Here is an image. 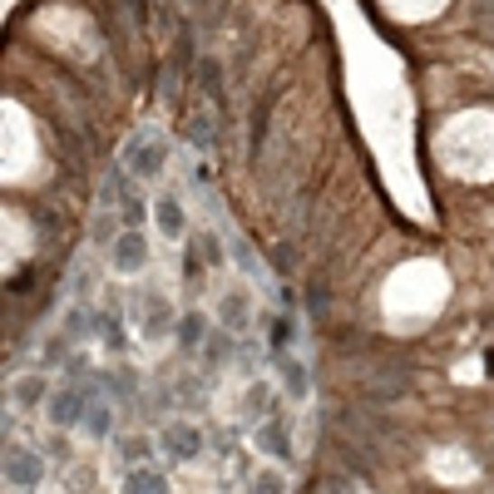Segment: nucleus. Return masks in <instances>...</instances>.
Returning a JSON list of instances; mask_svg holds the SVG:
<instances>
[{
	"mask_svg": "<svg viewBox=\"0 0 494 494\" xmlns=\"http://www.w3.org/2000/svg\"><path fill=\"white\" fill-rule=\"evenodd\" d=\"M119 213H124V223H134V228H139V218H144V193H139V188H119Z\"/></svg>",
	"mask_w": 494,
	"mask_h": 494,
	"instance_id": "19",
	"label": "nucleus"
},
{
	"mask_svg": "<svg viewBox=\"0 0 494 494\" xmlns=\"http://www.w3.org/2000/svg\"><path fill=\"white\" fill-rule=\"evenodd\" d=\"M89 386H79V376L75 381H65V386H55L50 391V401H45V411H50V425L55 430H70V425H79L84 411H89Z\"/></svg>",
	"mask_w": 494,
	"mask_h": 494,
	"instance_id": "1",
	"label": "nucleus"
},
{
	"mask_svg": "<svg viewBox=\"0 0 494 494\" xmlns=\"http://www.w3.org/2000/svg\"><path fill=\"white\" fill-rule=\"evenodd\" d=\"M89 331H94V312H84L79 297H75V307L65 312V341H84Z\"/></svg>",
	"mask_w": 494,
	"mask_h": 494,
	"instance_id": "17",
	"label": "nucleus"
},
{
	"mask_svg": "<svg viewBox=\"0 0 494 494\" xmlns=\"http://www.w3.org/2000/svg\"><path fill=\"white\" fill-rule=\"evenodd\" d=\"M252 489H262V494H272V489H287V480L277 475V470H262L257 480H252Z\"/></svg>",
	"mask_w": 494,
	"mask_h": 494,
	"instance_id": "21",
	"label": "nucleus"
},
{
	"mask_svg": "<svg viewBox=\"0 0 494 494\" xmlns=\"http://www.w3.org/2000/svg\"><path fill=\"white\" fill-rule=\"evenodd\" d=\"M213 327H218V322H213ZM213 327H208L203 312H188V317L178 322V341H183L188 351H203V341H208V331H213Z\"/></svg>",
	"mask_w": 494,
	"mask_h": 494,
	"instance_id": "14",
	"label": "nucleus"
},
{
	"mask_svg": "<svg viewBox=\"0 0 494 494\" xmlns=\"http://www.w3.org/2000/svg\"><path fill=\"white\" fill-rule=\"evenodd\" d=\"M104 346H109V351H124V331H119V322H104Z\"/></svg>",
	"mask_w": 494,
	"mask_h": 494,
	"instance_id": "22",
	"label": "nucleus"
},
{
	"mask_svg": "<svg viewBox=\"0 0 494 494\" xmlns=\"http://www.w3.org/2000/svg\"><path fill=\"white\" fill-rule=\"evenodd\" d=\"M193 144H213V124H208V119L193 124Z\"/></svg>",
	"mask_w": 494,
	"mask_h": 494,
	"instance_id": "23",
	"label": "nucleus"
},
{
	"mask_svg": "<svg viewBox=\"0 0 494 494\" xmlns=\"http://www.w3.org/2000/svg\"><path fill=\"white\" fill-rule=\"evenodd\" d=\"M267 401H272V391H267V386H247V391H243V415H252V420H262V415H267Z\"/></svg>",
	"mask_w": 494,
	"mask_h": 494,
	"instance_id": "18",
	"label": "nucleus"
},
{
	"mask_svg": "<svg viewBox=\"0 0 494 494\" xmlns=\"http://www.w3.org/2000/svg\"><path fill=\"white\" fill-rule=\"evenodd\" d=\"M159 440H163L168 460H198V455H203V445H208V440H203V430H198L193 420H183V415H173V420H168Z\"/></svg>",
	"mask_w": 494,
	"mask_h": 494,
	"instance_id": "4",
	"label": "nucleus"
},
{
	"mask_svg": "<svg viewBox=\"0 0 494 494\" xmlns=\"http://www.w3.org/2000/svg\"><path fill=\"white\" fill-rule=\"evenodd\" d=\"M247 322H252V297H247V287H228L223 297H218V327L243 331Z\"/></svg>",
	"mask_w": 494,
	"mask_h": 494,
	"instance_id": "7",
	"label": "nucleus"
},
{
	"mask_svg": "<svg viewBox=\"0 0 494 494\" xmlns=\"http://www.w3.org/2000/svg\"><path fill=\"white\" fill-rule=\"evenodd\" d=\"M163 159H168V149L159 139H154L149 129H139L129 144H124V163L134 168L139 178H154V173H163Z\"/></svg>",
	"mask_w": 494,
	"mask_h": 494,
	"instance_id": "3",
	"label": "nucleus"
},
{
	"mask_svg": "<svg viewBox=\"0 0 494 494\" xmlns=\"http://www.w3.org/2000/svg\"><path fill=\"white\" fill-rule=\"evenodd\" d=\"M79 425H84V435H89L94 445H104V440L114 435V405L104 401L99 391H94V396H89V411H84V420H79Z\"/></svg>",
	"mask_w": 494,
	"mask_h": 494,
	"instance_id": "9",
	"label": "nucleus"
},
{
	"mask_svg": "<svg viewBox=\"0 0 494 494\" xmlns=\"http://www.w3.org/2000/svg\"><path fill=\"white\" fill-rule=\"evenodd\" d=\"M252 445H257L267 460H277V465H282V460H292V430L282 425L277 415H262L257 425H252Z\"/></svg>",
	"mask_w": 494,
	"mask_h": 494,
	"instance_id": "6",
	"label": "nucleus"
},
{
	"mask_svg": "<svg viewBox=\"0 0 494 494\" xmlns=\"http://www.w3.org/2000/svg\"><path fill=\"white\" fill-rule=\"evenodd\" d=\"M149 455H154V440H149V435H139V430L119 440V460H124V470H129V465H149Z\"/></svg>",
	"mask_w": 494,
	"mask_h": 494,
	"instance_id": "16",
	"label": "nucleus"
},
{
	"mask_svg": "<svg viewBox=\"0 0 494 494\" xmlns=\"http://www.w3.org/2000/svg\"><path fill=\"white\" fill-rule=\"evenodd\" d=\"M168 327H173V312H168L163 292H149V297H144V336H149V341H163Z\"/></svg>",
	"mask_w": 494,
	"mask_h": 494,
	"instance_id": "11",
	"label": "nucleus"
},
{
	"mask_svg": "<svg viewBox=\"0 0 494 494\" xmlns=\"http://www.w3.org/2000/svg\"><path fill=\"white\" fill-rule=\"evenodd\" d=\"M109 262H114V272L119 277H139L144 267H149V238L139 233V228H124L119 238H114V247H109Z\"/></svg>",
	"mask_w": 494,
	"mask_h": 494,
	"instance_id": "2",
	"label": "nucleus"
},
{
	"mask_svg": "<svg viewBox=\"0 0 494 494\" xmlns=\"http://www.w3.org/2000/svg\"><path fill=\"white\" fill-rule=\"evenodd\" d=\"M480 5V15H494V0H475Z\"/></svg>",
	"mask_w": 494,
	"mask_h": 494,
	"instance_id": "24",
	"label": "nucleus"
},
{
	"mask_svg": "<svg viewBox=\"0 0 494 494\" xmlns=\"http://www.w3.org/2000/svg\"><path fill=\"white\" fill-rule=\"evenodd\" d=\"M40 480H45V460L30 445H10L5 450V485L10 489H35Z\"/></svg>",
	"mask_w": 494,
	"mask_h": 494,
	"instance_id": "5",
	"label": "nucleus"
},
{
	"mask_svg": "<svg viewBox=\"0 0 494 494\" xmlns=\"http://www.w3.org/2000/svg\"><path fill=\"white\" fill-rule=\"evenodd\" d=\"M154 223H159V233L168 238V243H183V238H188V213H183V203L168 198V193L154 203Z\"/></svg>",
	"mask_w": 494,
	"mask_h": 494,
	"instance_id": "8",
	"label": "nucleus"
},
{
	"mask_svg": "<svg viewBox=\"0 0 494 494\" xmlns=\"http://www.w3.org/2000/svg\"><path fill=\"white\" fill-rule=\"evenodd\" d=\"M292 336H297V322H292V317L272 322V346H277V351H282V346H292Z\"/></svg>",
	"mask_w": 494,
	"mask_h": 494,
	"instance_id": "20",
	"label": "nucleus"
},
{
	"mask_svg": "<svg viewBox=\"0 0 494 494\" xmlns=\"http://www.w3.org/2000/svg\"><path fill=\"white\" fill-rule=\"evenodd\" d=\"M277 381H282V391H287L297 405L312 396V376H307V366H302L297 356H282V361H277Z\"/></svg>",
	"mask_w": 494,
	"mask_h": 494,
	"instance_id": "10",
	"label": "nucleus"
},
{
	"mask_svg": "<svg viewBox=\"0 0 494 494\" xmlns=\"http://www.w3.org/2000/svg\"><path fill=\"white\" fill-rule=\"evenodd\" d=\"M228 327H218V331H208V341H203V361H208V371H218V366H228L233 361V346H228Z\"/></svg>",
	"mask_w": 494,
	"mask_h": 494,
	"instance_id": "15",
	"label": "nucleus"
},
{
	"mask_svg": "<svg viewBox=\"0 0 494 494\" xmlns=\"http://www.w3.org/2000/svg\"><path fill=\"white\" fill-rule=\"evenodd\" d=\"M10 401L25 405V411H30V405H40V401H50V396H45V376H40V371L20 376V381L10 386Z\"/></svg>",
	"mask_w": 494,
	"mask_h": 494,
	"instance_id": "13",
	"label": "nucleus"
},
{
	"mask_svg": "<svg viewBox=\"0 0 494 494\" xmlns=\"http://www.w3.org/2000/svg\"><path fill=\"white\" fill-rule=\"evenodd\" d=\"M124 489H134V494H159L168 489V475L159 465H129L124 470Z\"/></svg>",
	"mask_w": 494,
	"mask_h": 494,
	"instance_id": "12",
	"label": "nucleus"
}]
</instances>
